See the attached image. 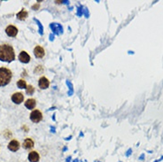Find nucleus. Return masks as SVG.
Returning <instances> with one entry per match:
<instances>
[{"mask_svg": "<svg viewBox=\"0 0 163 162\" xmlns=\"http://www.w3.org/2000/svg\"><path fill=\"white\" fill-rule=\"evenodd\" d=\"M15 59L14 50L9 44L0 45V60L5 62H12Z\"/></svg>", "mask_w": 163, "mask_h": 162, "instance_id": "obj_1", "label": "nucleus"}, {"mask_svg": "<svg viewBox=\"0 0 163 162\" xmlns=\"http://www.w3.org/2000/svg\"><path fill=\"white\" fill-rule=\"evenodd\" d=\"M13 77V74L10 69L6 67H0V86L7 85Z\"/></svg>", "mask_w": 163, "mask_h": 162, "instance_id": "obj_2", "label": "nucleus"}, {"mask_svg": "<svg viewBox=\"0 0 163 162\" xmlns=\"http://www.w3.org/2000/svg\"><path fill=\"white\" fill-rule=\"evenodd\" d=\"M30 120L35 122L38 123L43 120V114L39 110H33L30 113Z\"/></svg>", "mask_w": 163, "mask_h": 162, "instance_id": "obj_3", "label": "nucleus"}, {"mask_svg": "<svg viewBox=\"0 0 163 162\" xmlns=\"http://www.w3.org/2000/svg\"><path fill=\"white\" fill-rule=\"evenodd\" d=\"M6 33L7 34V36H11V37H14L18 34V29L13 25H9L6 29Z\"/></svg>", "mask_w": 163, "mask_h": 162, "instance_id": "obj_4", "label": "nucleus"}, {"mask_svg": "<svg viewBox=\"0 0 163 162\" xmlns=\"http://www.w3.org/2000/svg\"><path fill=\"white\" fill-rule=\"evenodd\" d=\"M12 100L14 104L19 105L21 102H23V100H24V96H23L22 93H20V92H16V93H14L12 96Z\"/></svg>", "mask_w": 163, "mask_h": 162, "instance_id": "obj_5", "label": "nucleus"}, {"mask_svg": "<svg viewBox=\"0 0 163 162\" xmlns=\"http://www.w3.org/2000/svg\"><path fill=\"white\" fill-rule=\"evenodd\" d=\"M38 85H39V87H40L42 89H47V88L49 87L50 82H49V80H48L47 78H46V77L43 76V77H41V78L39 79Z\"/></svg>", "mask_w": 163, "mask_h": 162, "instance_id": "obj_6", "label": "nucleus"}, {"mask_svg": "<svg viewBox=\"0 0 163 162\" xmlns=\"http://www.w3.org/2000/svg\"><path fill=\"white\" fill-rule=\"evenodd\" d=\"M19 59L22 63H29L30 61V56L28 54L27 52L22 51V52H20V53L19 55Z\"/></svg>", "mask_w": 163, "mask_h": 162, "instance_id": "obj_7", "label": "nucleus"}, {"mask_svg": "<svg viewBox=\"0 0 163 162\" xmlns=\"http://www.w3.org/2000/svg\"><path fill=\"white\" fill-rule=\"evenodd\" d=\"M34 54L35 56L37 58V59H42L44 54H45V52L43 50V48L42 47V46H36V47L34 49Z\"/></svg>", "mask_w": 163, "mask_h": 162, "instance_id": "obj_8", "label": "nucleus"}, {"mask_svg": "<svg viewBox=\"0 0 163 162\" xmlns=\"http://www.w3.org/2000/svg\"><path fill=\"white\" fill-rule=\"evenodd\" d=\"M8 149L12 152H16L20 149V143L17 140H12L8 145Z\"/></svg>", "mask_w": 163, "mask_h": 162, "instance_id": "obj_9", "label": "nucleus"}, {"mask_svg": "<svg viewBox=\"0 0 163 162\" xmlns=\"http://www.w3.org/2000/svg\"><path fill=\"white\" fill-rule=\"evenodd\" d=\"M40 159V156L36 152H30L29 154V160L30 162H38Z\"/></svg>", "mask_w": 163, "mask_h": 162, "instance_id": "obj_10", "label": "nucleus"}, {"mask_svg": "<svg viewBox=\"0 0 163 162\" xmlns=\"http://www.w3.org/2000/svg\"><path fill=\"white\" fill-rule=\"evenodd\" d=\"M22 147L26 150H29V149L33 148L34 147V141L32 139H30V138H27V139L24 140V142H23Z\"/></svg>", "mask_w": 163, "mask_h": 162, "instance_id": "obj_11", "label": "nucleus"}, {"mask_svg": "<svg viewBox=\"0 0 163 162\" xmlns=\"http://www.w3.org/2000/svg\"><path fill=\"white\" fill-rule=\"evenodd\" d=\"M36 102L34 98H29L26 102H25V106L29 109V110H32L36 107Z\"/></svg>", "mask_w": 163, "mask_h": 162, "instance_id": "obj_12", "label": "nucleus"}, {"mask_svg": "<svg viewBox=\"0 0 163 162\" xmlns=\"http://www.w3.org/2000/svg\"><path fill=\"white\" fill-rule=\"evenodd\" d=\"M28 15H29L28 12H26L24 9H22L20 13H17V18L20 20H24L28 18Z\"/></svg>", "mask_w": 163, "mask_h": 162, "instance_id": "obj_13", "label": "nucleus"}, {"mask_svg": "<svg viewBox=\"0 0 163 162\" xmlns=\"http://www.w3.org/2000/svg\"><path fill=\"white\" fill-rule=\"evenodd\" d=\"M17 86L20 88V89H27V83H26V81L24 80H20L17 82Z\"/></svg>", "mask_w": 163, "mask_h": 162, "instance_id": "obj_14", "label": "nucleus"}, {"mask_svg": "<svg viewBox=\"0 0 163 162\" xmlns=\"http://www.w3.org/2000/svg\"><path fill=\"white\" fill-rule=\"evenodd\" d=\"M35 92V88L31 85H29L27 86V94L29 95H32L33 93Z\"/></svg>", "mask_w": 163, "mask_h": 162, "instance_id": "obj_15", "label": "nucleus"}]
</instances>
